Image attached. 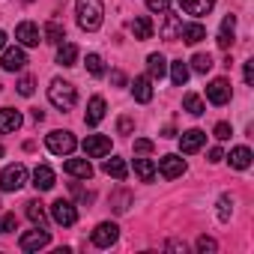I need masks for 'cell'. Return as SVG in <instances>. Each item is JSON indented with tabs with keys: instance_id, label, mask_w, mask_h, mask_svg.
<instances>
[{
	"instance_id": "1",
	"label": "cell",
	"mask_w": 254,
	"mask_h": 254,
	"mask_svg": "<svg viewBox=\"0 0 254 254\" xmlns=\"http://www.w3.org/2000/svg\"><path fill=\"white\" fill-rule=\"evenodd\" d=\"M75 15H78V27L93 33V30L102 27L105 6H102V0H78V3H75Z\"/></svg>"
},
{
	"instance_id": "2",
	"label": "cell",
	"mask_w": 254,
	"mask_h": 254,
	"mask_svg": "<svg viewBox=\"0 0 254 254\" xmlns=\"http://www.w3.org/2000/svg\"><path fill=\"white\" fill-rule=\"evenodd\" d=\"M48 99H51V105H54V108H60V111H69V108H75V102H78V93H75V87H72L69 81H60V78H54V81H51V87H48Z\"/></svg>"
},
{
	"instance_id": "3",
	"label": "cell",
	"mask_w": 254,
	"mask_h": 254,
	"mask_svg": "<svg viewBox=\"0 0 254 254\" xmlns=\"http://www.w3.org/2000/svg\"><path fill=\"white\" fill-rule=\"evenodd\" d=\"M45 144H48V150L54 153V156H72L75 153V147H78V141H75V135L72 132H51L48 138H45Z\"/></svg>"
},
{
	"instance_id": "4",
	"label": "cell",
	"mask_w": 254,
	"mask_h": 254,
	"mask_svg": "<svg viewBox=\"0 0 254 254\" xmlns=\"http://www.w3.org/2000/svg\"><path fill=\"white\" fill-rule=\"evenodd\" d=\"M27 183V168L24 165H9L0 174V191H18Z\"/></svg>"
},
{
	"instance_id": "5",
	"label": "cell",
	"mask_w": 254,
	"mask_h": 254,
	"mask_svg": "<svg viewBox=\"0 0 254 254\" xmlns=\"http://www.w3.org/2000/svg\"><path fill=\"white\" fill-rule=\"evenodd\" d=\"M51 242V233L45 230V227H39L36 224V230H27V233H21V239H18V248L21 251H39V248H45Z\"/></svg>"
},
{
	"instance_id": "6",
	"label": "cell",
	"mask_w": 254,
	"mask_h": 254,
	"mask_svg": "<svg viewBox=\"0 0 254 254\" xmlns=\"http://www.w3.org/2000/svg\"><path fill=\"white\" fill-rule=\"evenodd\" d=\"M51 218H54L57 224H63V227H72V224L78 221V209H75L69 200H63V197H60V200H54V203H51Z\"/></svg>"
},
{
	"instance_id": "7",
	"label": "cell",
	"mask_w": 254,
	"mask_h": 254,
	"mask_svg": "<svg viewBox=\"0 0 254 254\" xmlns=\"http://www.w3.org/2000/svg\"><path fill=\"white\" fill-rule=\"evenodd\" d=\"M117 236H120V227H117L114 221H102V224L93 230V236H90V239H93V245H96V248H111V245L117 242Z\"/></svg>"
},
{
	"instance_id": "8",
	"label": "cell",
	"mask_w": 254,
	"mask_h": 254,
	"mask_svg": "<svg viewBox=\"0 0 254 254\" xmlns=\"http://www.w3.org/2000/svg\"><path fill=\"white\" fill-rule=\"evenodd\" d=\"M84 153H87L90 159H105V156L111 153V138H105V135H87Z\"/></svg>"
},
{
	"instance_id": "9",
	"label": "cell",
	"mask_w": 254,
	"mask_h": 254,
	"mask_svg": "<svg viewBox=\"0 0 254 254\" xmlns=\"http://www.w3.org/2000/svg\"><path fill=\"white\" fill-rule=\"evenodd\" d=\"M15 39H18L24 48H36L42 36H39V27H36L33 21H21V24L15 27Z\"/></svg>"
},
{
	"instance_id": "10",
	"label": "cell",
	"mask_w": 254,
	"mask_h": 254,
	"mask_svg": "<svg viewBox=\"0 0 254 254\" xmlns=\"http://www.w3.org/2000/svg\"><path fill=\"white\" fill-rule=\"evenodd\" d=\"M206 99H209L212 105H227V102H230V84H227V78H215V81L206 87Z\"/></svg>"
},
{
	"instance_id": "11",
	"label": "cell",
	"mask_w": 254,
	"mask_h": 254,
	"mask_svg": "<svg viewBox=\"0 0 254 254\" xmlns=\"http://www.w3.org/2000/svg\"><path fill=\"white\" fill-rule=\"evenodd\" d=\"M159 171H162L165 180H177V177L186 174V162L180 156H162L159 159Z\"/></svg>"
},
{
	"instance_id": "12",
	"label": "cell",
	"mask_w": 254,
	"mask_h": 254,
	"mask_svg": "<svg viewBox=\"0 0 254 254\" xmlns=\"http://www.w3.org/2000/svg\"><path fill=\"white\" fill-rule=\"evenodd\" d=\"M0 66H3L6 72H21L27 66V54L21 48H6L3 51V60H0Z\"/></svg>"
},
{
	"instance_id": "13",
	"label": "cell",
	"mask_w": 254,
	"mask_h": 254,
	"mask_svg": "<svg viewBox=\"0 0 254 254\" xmlns=\"http://www.w3.org/2000/svg\"><path fill=\"white\" fill-rule=\"evenodd\" d=\"M132 96H135V102L147 105V102L153 99V78H147V75H138V78L132 81Z\"/></svg>"
},
{
	"instance_id": "14",
	"label": "cell",
	"mask_w": 254,
	"mask_h": 254,
	"mask_svg": "<svg viewBox=\"0 0 254 254\" xmlns=\"http://www.w3.org/2000/svg\"><path fill=\"white\" fill-rule=\"evenodd\" d=\"M105 111H108V105H105V99H102V96H93V99H90V105H87V114H84V123H87V126H99V123L105 120Z\"/></svg>"
},
{
	"instance_id": "15",
	"label": "cell",
	"mask_w": 254,
	"mask_h": 254,
	"mask_svg": "<svg viewBox=\"0 0 254 254\" xmlns=\"http://www.w3.org/2000/svg\"><path fill=\"white\" fill-rule=\"evenodd\" d=\"M21 114L15 111V108H3L0 111V135H9V132H15V129H21Z\"/></svg>"
},
{
	"instance_id": "16",
	"label": "cell",
	"mask_w": 254,
	"mask_h": 254,
	"mask_svg": "<svg viewBox=\"0 0 254 254\" xmlns=\"http://www.w3.org/2000/svg\"><path fill=\"white\" fill-rule=\"evenodd\" d=\"M203 141H206V135H203L200 129H189V132H183V138H180V150H183V153H197V150L203 147Z\"/></svg>"
},
{
	"instance_id": "17",
	"label": "cell",
	"mask_w": 254,
	"mask_h": 254,
	"mask_svg": "<svg viewBox=\"0 0 254 254\" xmlns=\"http://www.w3.org/2000/svg\"><path fill=\"white\" fill-rule=\"evenodd\" d=\"M63 171H66L69 177H78V180H90V177H93V165H90L87 159H69V162L63 165Z\"/></svg>"
},
{
	"instance_id": "18",
	"label": "cell",
	"mask_w": 254,
	"mask_h": 254,
	"mask_svg": "<svg viewBox=\"0 0 254 254\" xmlns=\"http://www.w3.org/2000/svg\"><path fill=\"white\" fill-rule=\"evenodd\" d=\"M180 6H183V12H189V15H209L212 12V6H215V0H180Z\"/></svg>"
},
{
	"instance_id": "19",
	"label": "cell",
	"mask_w": 254,
	"mask_h": 254,
	"mask_svg": "<svg viewBox=\"0 0 254 254\" xmlns=\"http://www.w3.org/2000/svg\"><path fill=\"white\" fill-rule=\"evenodd\" d=\"M102 171H105L108 177H114V180H126V177H129V165H126L123 159H117V156L105 159V162H102Z\"/></svg>"
},
{
	"instance_id": "20",
	"label": "cell",
	"mask_w": 254,
	"mask_h": 254,
	"mask_svg": "<svg viewBox=\"0 0 254 254\" xmlns=\"http://www.w3.org/2000/svg\"><path fill=\"white\" fill-rule=\"evenodd\" d=\"M33 186H36L39 191L54 189V171H51L48 165H36V171H33Z\"/></svg>"
},
{
	"instance_id": "21",
	"label": "cell",
	"mask_w": 254,
	"mask_h": 254,
	"mask_svg": "<svg viewBox=\"0 0 254 254\" xmlns=\"http://www.w3.org/2000/svg\"><path fill=\"white\" fill-rule=\"evenodd\" d=\"M233 30H236V15H224L221 21V33H218V48H230L233 45Z\"/></svg>"
},
{
	"instance_id": "22",
	"label": "cell",
	"mask_w": 254,
	"mask_h": 254,
	"mask_svg": "<svg viewBox=\"0 0 254 254\" xmlns=\"http://www.w3.org/2000/svg\"><path fill=\"white\" fill-rule=\"evenodd\" d=\"M180 39L189 45H197L200 39H206V27L203 24H183L180 27Z\"/></svg>"
},
{
	"instance_id": "23",
	"label": "cell",
	"mask_w": 254,
	"mask_h": 254,
	"mask_svg": "<svg viewBox=\"0 0 254 254\" xmlns=\"http://www.w3.org/2000/svg\"><path fill=\"white\" fill-rule=\"evenodd\" d=\"M129 30H132V36H135V39H141V42H144V39H150V36H153V21H150L147 15H138V18L129 24Z\"/></svg>"
},
{
	"instance_id": "24",
	"label": "cell",
	"mask_w": 254,
	"mask_h": 254,
	"mask_svg": "<svg viewBox=\"0 0 254 254\" xmlns=\"http://www.w3.org/2000/svg\"><path fill=\"white\" fill-rule=\"evenodd\" d=\"M165 15V24H162V36L168 39V42H177L180 39V27H183V21L177 18V15H171V12H162Z\"/></svg>"
},
{
	"instance_id": "25",
	"label": "cell",
	"mask_w": 254,
	"mask_h": 254,
	"mask_svg": "<svg viewBox=\"0 0 254 254\" xmlns=\"http://www.w3.org/2000/svg\"><path fill=\"white\" fill-rule=\"evenodd\" d=\"M147 69H150V78H153V81H162L165 72H168V60H165L162 54H150V57H147Z\"/></svg>"
},
{
	"instance_id": "26",
	"label": "cell",
	"mask_w": 254,
	"mask_h": 254,
	"mask_svg": "<svg viewBox=\"0 0 254 254\" xmlns=\"http://www.w3.org/2000/svg\"><path fill=\"white\" fill-rule=\"evenodd\" d=\"M230 168H236V171H245V168H251V150L248 147H236V150H230Z\"/></svg>"
},
{
	"instance_id": "27",
	"label": "cell",
	"mask_w": 254,
	"mask_h": 254,
	"mask_svg": "<svg viewBox=\"0 0 254 254\" xmlns=\"http://www.w3.org/2000/svg\"><path fill=\"white\" fill-rule=\"evenodd\" d=\"M75 60H78V45L60 42V48H57V63H60V66H75Z\"/></svg>"
},
{
	"instance_id": "28",
	"label": "cell",
	"mask_w": 254,
	"mask_h": 254,
	"mask_svg": "<svg viewBox=\"0 0 254 254\" xmlns=\"http://www.w3.org/2000/svg\"><path fill=\"white\" fill-rule=\"evenodd\" d=\"M135 174L141 177V183H153L156 180V165L150 159H135Z\"/></svg>"
},
{
	"instance_id": "29",
	"label": "cell",
	"mask_w": 254,
	"mask_h": 254,
	"mask_svg": "<svg viewBox=\"0 0 254 254\" xmlns=\"http://www.w3.org/2000/svg\"><path fill=\"white\" fill-rule=\"evenodd\" d=\"M63 39H66V27H63V24H57V21H48V24H45V42L60 45Z\"/></svg>"
},
{
	"instance_id": "30",
	"label": "cell",
	"mask_w": 254,
	"mask_h": 254,
	"mask_svg": "<svg viewBox=\"0 0 254 254\" xmlns=\"http://www.w3.org/2000/svg\"><path fill=\"white\" fill-rule=\"evenodd\" d=\"M183 108H186V111H189V114H191V117H200V114H203V111H206V108H203V102H200V96H197V93H186V96H183Z\"/></svg>"
},
{
	"instance_id": "31",
	"label": "cell",
	"mask_w": 254,
	"mask_h": 254,
	"mask_svg": "<svg viewBox=\"0 0 254 254\" xmlns=\"http://www.w3.org/2000/svg\"><path fill=\"white\" fill-rule=\"evenodd\" d=\"M27 218H30L33 224L45 227V221H48V215H45V206H42L39 200H30V203H27Z\"/></svg>"
},
{
	"instance_id": "32",
	"label": "cell",
	"mask_w": 254,
	"mask_h": 254,
	"mask_svg": "<svg viewBox=\"0 0 254 254\" xmlns=\"http://www.w3.org/2000/svg\"><path fill=\"white\" fill-rule=\"evenodd\" d=\"M171 81H174L177 87H183V84L189 81V66H186L183 60H174V63H171Z\"/></svg>"
},
{
	"instance_id": "33",
	"label": "cell",
	"mask_w": 254,
	"mask_h": 254,
	"mask_svg": "<svg viewBox=\"0 0 254 254\" xmlns=\"http://www.w3.org/2000/svg\"><path fill=\"white\" fill-rule=\"evenodd\" d=\"M212 66H215V63H212V57H209V54H194V57H191V69H194V72H200V75H206Z\"/></svg>"
},
{
	"instance_id": "34",
	"label": "cell",
	"mask_w": 254,
	"mask_h": 254,
	"mask_svg": "<svg viewBox=\"0 0 254 254\" xmlns=\"http://www.w3.org/2000/svg\"><path fill=\"white\" fill-rule=\"evenodd\" d=\"M87 72H90L93 78H102V75H105V63H102L99 54H87Z\"/></svg>"
},
{
	"instance_id": "35",
	"label": "cell",
	"mask_w": 254,
	"mask_h": 254,
	"mask_svg": "<svg viewBox=\"0 0 254 254\" xmlns=\"http://www.w3.org/2000/svg\"><path fill=\"white\" fill-rule=\"evenodd\" d=\"M230 215H233V197L224 194V197H218V218L221 221H230Z\"/></svg>"
},
{
	"instance_id": "36",
	"label": "cell",
	"mask_w": 254,
	"mask_h": 254,
	"mask_svg": "<svg viewBox=\"0 0 254 254\" xmlns=\"http://www.w3.org/2000/svg\"><path fill=\"white\" fill-rule=\"evenodd\" d=\"M117 132H120V135H132V132H135V120H132V117H120Z\"/></svg>"
},
{
	"instance_id": "37",
	"label": "cell",
	"mask_w": 254,
	"mask_h": 254,
	"mask_svg": "<svg viewBox=\"0 0 254 254\" xmlns=\"http://www.w3.org/2000/svg\"><path fill=\"white\" fill-rule=\"evenodd\" d=\"M33 90H36V81H33L30 75H24V78L18 81V93H21V96H33Z\"/></svg>"
},
{
	"instance_id": "38",
	"label": "cell",
	"mask_w": 254,
	"mask_h": 254,
	"mask_svg": "<svg viewBox=\"0 0 254 254\" xmlns=\"http://www.w3.org/2000/svg\"><path fill=\"white\" fill-rule=\"evenodd\" d=\"M15 215L12 212H6V215H0V233H9V230H15Z\"/></svg>"
},
{
	"instance_id": "39",
	"label": "cell",
	"mask_w": 254,
	"mask_h": 254,
	"mask_svg": "<svg viewBox=\"0 0 254 254\" xmlns=\"http://www.w3.org/2000/svg\"><path fill=\"white\" fill-rule=\"evenodd\" d=\"M218 245H215V239H209V236H200L197 239V251H203V254H212Z\"/></svg>"
},
{
	"instance_id": "40",
	"label": "cell",
	"mask_w": 254,
	"mask_h": 254,
	"mask_svg": "<svg viewBox=\"0 0 254 254\" xmlns=\"http://www.w3.org/2000/svg\"><path fill=\"white\" fill-rule=\"evenodd\" d=\"M168 6H171V0H147V9L153 12H168Z\"/></svg>"
},
{
	"instance_id": "41",
	"label": "cell",
	"mask_w": 254,
	"mask_h": 254,
	"mask_svg": "<svg viewBox=\"0 0 254 254\" xmlns=\"http://www.w3.org/2000/svg\"><path fill=\"white\" fill-rule=\"evenodd\" d=\"M230 135H233V132H230V123H218V126H215V138H218V141H227Z\"/></svg>"
},
{
	"instance_id": "42",
	"label": "cell",
	"mask_w": 254,
	"mask_h": 254,
	"mask_svg": "<svg viewBox=\"0 0 254 254\" xmlns=\"http://www.w3.org/2000/svg\"><path fill=\"white\" fill-rule=\"evenodd\" d=\"M135 153H153V141L138 138V141H135Z\"/></svg>"
},
{
	"instance_id": "43",
	"label": "cell",
	"mask_w": 254,
	"mask_h": 254,
	"mask_svg": "<svg viewBox=\"0 0 254 254\" xmlns=\"http://www.w3.org/2000/svg\"><path fill=\"white\" fill-rule=\"evenodd\" d=\"M126 203H129V194H120V197H114V209H117V212H126V209H129Z\"/></svg>"
},
{
	"instance_id": "44",
	"label": "cell",
	"mask_w": 254,
	"mask_h": 254,
	"mask_svg": "<svg viewBox=\"0 0 254 254\" xmlns=\"http://www.w3.org/2000/svg\"><path fill=\"white\" fill-rule=\"evenodd\" d=\"M245 84H254V60L245 63Z\"/></svg>"
},
{
	"instance_id": "45",
	"label": "cell",
	"mask_w": 254,
	"mask_h": 254,
	"mask_svg": "<svg viewBox=\"0 0 254 254\" xmlns=\"http://www.w3.org/2000/svg\"><path fill=\"white\" fill-rule=\"evenodd\" d=\"M111 81H114L117 87H123V84H126V75H123L120 69H114V72H111Z\"/></svg>"
},
{
	"instance_id": "46",
	"label": "cell",
	"mask_w": 254,
	"mask_h": 254,
	"mask_svg": "<svg viewBox=\"0 0 254 254\" xmlns=\"http://www.w3.org/2000/svg\"><path fill=\"white\" fill-rule=\"evenodd\" d=\"M221 159H224V153H221L218 147H212V150H209V162H212V165H218Z\"/></svg>"
},
{
	"instance_id": "47",
	"label": "cell",
	"mask_w": 254,
	"mask_h": 254,
	"mask_svg": "<svg viewBox=\"0 0 254 254\" xmlns=\"http://www.w3.org/2000/svg\"><path fill=\"white\" fill-rule=\"evenodd\" d=\"M33 120L42 123V120H45V111H42V108H33Z\"/></svg>"
},
{
	"instance_id": "48",
	"label": "cell",
	"mask_w": 254,
	"mask_h": 254,
	"mask_svg": "<svg viewBox=\"0 0 254 254\" xmlns=\"http://www.w3.org/2000/svg\"><path fill=\"white\" fill-rule=\"evenodd\" d=\"M168 248H174V251H186V242H168Z\"/></svg>"
},
{
	"instance_id": "49",
	"label": "cell",
	"mask_w": 254,
	"mask_h": 254,
	"mask_svg": "<svg viewBox=\"0 0 254 254\" xmlns=\"http://www.w3.org/2000/svg\"><path fill=\"white\" fill-rule=\"evenodd\" d=\"M3 48H6V33L0 30V51H3Z\"/></svg>"
},
{
	"instance_id": "50",
	"label": "cell",
	"mask_w": 254,
	"mask_h": 254,
	"mask_svg": "<svg viewBox=\"0 0 254 254\" xmlns=\"http://www.w3.org/2000/svg\"><path fill=\"white\" fill-rule=\"evenodd\" d=\"M0 156H3V147H0Z\"/></svg>"
},
{
	"instance_id": "51",
	"label": "cell",
	"mask_w": 254,
	"mask_h": 254,
	"mask_svg": "<svg viewBox=\"0 0 254 254\" xmlns=\"http://www.w3.org/2000/svg\"><path fill=\"white\" fill-rule=\"evenodd\" d=\"M24 3H33V0H24Z\"/></svg>"
}]
</instances>
